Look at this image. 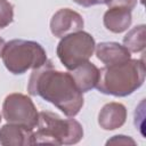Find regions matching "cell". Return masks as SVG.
Returning a JSON list of instances; mask_svg holds the SVG:
<instances>
[{
    "instance_id": "obj_1",
    "label": "cell",
    "mask_w": 146,
    "mask_h": 146,
    "mask_svg": "<svg viewBox=\"0 0 146 146\" xmlns=\"http://www.w3.org/2000/svg\"><path fill=\"white\" fill-rule=\"evenodd\" d=\"M27 91L31 96H40L51 103L68 117L78 115L84 104L83 92L76 87L71 73L54 68L49 59L33 70Z\"/></svg>"
},
{
    "instance_id": "obj_2",
    "label": "cell",
    "mask_w": 146,
    "mask_h": 146,
    "mask_svg": "<svg viewBox=\"0 0 146 146\" xmlns=\"http://www.w3.org/2000/svg\"><path fill=\"white\" fill-rule=\"evenodd\" d=\"M145 64L143 59H132L99 70L97 90L105 95L125 97L139 89L145 81Z\"/></svg>"
},
{
    "instance_id": "obj_3",
    "label": "cell",
    "mask_w": 146,
    "mask_h": 146,
    "mask_svg": "<svg viewBox=\"0 0 146 146\" xmlns=\"http://www.w3.org/2000/svg\"><path fill=\"white\" fill-rule=\"evenodd\" d=\"M34 132V144L74 145L83 137V128L74 119H63L58 114L39 112V121Z\"/></svg>"
},
{
    "instance_id": "obj_4",
    "label": "cell",
    "mask_w": 146,
    "mask_h": 146,
    "mask_svg": "<svg viewBox=\"0 0 146 146\" xmlns=\"http://www.w3.org/2000/svg\"><path fill=\"white\" fill-rule=\"evenodd\" d=\"M1 58L6 68L16 75L38 68L48 60L46 50L40 43L23 39L6 42Z\"/></svg>"
},
{
    "instance_id": "obj_5",
    "label": "cell",
    "mask_w": 146,
    "mask_h": 146,
    "mask_svg": "<svg viewBox=\"0 0 146 146\" xmlns=\"http://www.w3.org/2000/svg\"><path fill=\"white\" fill-rule=\"evenodd\" d=\"M95 47L96 42L94 36L80 30L60 38L56 54L60 63L68 71H72L90 59L95 51Z\"/></svg>"
},
{
    "instance_id": "obj_6",
    "label": "cell",
    "mask_w": 146,
    "mask_h": 146,
    "mask_svg": "<svg viewBox=\"0 0 146 146\" xmlns=\"http://www.w3.org/2000/svg\"><path fill=\"white\" fill-rule=\"evenodd\" d=\"M2 116L7 123L21 124L30 129H34L39 121V112L33 100L29 96L18 92L10 94L5 98Z\"/></svg>"
},
{
    "instance_id": "obj_7",
    "label": "cell",
    "mask_w": 146,
    "mask_h": 146,
    "mask_svg": "<svg viewBox=\"0 0 146 146\" xmlns=\"http://www.w3.org/2000/svg\"><path fill=\"white\" fill-rule=\"evenodd\" d=\"M83 17L71 8H62L57 10L50 19V31L52 35L63 38L70 33L83 29Z\"/></svg>"
},
{
    "instance_id": "obj_8",
    "label": "cell",
    "mask_w": 146,
    "mask_h": 146,
    "mask_svg": "<svg viewBox=\"0 0 146 146\" xmlns=\"http://www.w3.org/2000/svg\"><path fill=\"white\" fill-rule=\"evenodd\" d=\"M0 145L27 146L34 145V131L25 125L7 123L0 128Z\"/></svg>"
},
{
    "instance_id": "obj_9",
    "label": "cell",
    "mask_w": 146,
    "mask_h": 146,
    "mask_svg": "<svg viewBox=\"0 0 146 146\" xmlns=\"http://www.w3.org/2000/svg\"><path fill=\"white\" fill-rule=\"evenodd\" d=\"M95 51L97 58L105 66L124 63L131 58V52L123 44L114 41L99 42L98 44H96Z\"/></svg>"
},
{
    "instance_id": "obj_10",
    "label": "cell",
    "mask_w": 146,
    "mask_h": 146,
    "mask_svg": "<svg viewBox=\"0 0 146 146\" xmlns=\"http://www.w3.org/2000/svg\"><path fill=\"white\" fill-rule=\"evenodd\" d=\"M125 120L127 108L121 103H107L98 113V124L104 130L119 129L125 123Z\"/></svg>"
},
{
    "instance_id": "obj_11",
    "label": "cell",
    "mask_w": 146,
    "mask_h": 146,
    "mask_svg": "<svg viewBox=\"0 0 146 146\" xmlns=\"http://www.w3.org/2000/svg\"><path fill=\"white\" fill-rule=\"evenodd\" d=\"M130 9L124 7H108L103 17L104 26L113 33H122L127 31L132 22V15Z\"/></svg>"
},
{
    "instance_id": "obj_12",
    "label": "cell",
    "mask_w": 146,
    "mask_h": 146,
    "mask_svg": "<svg viewBox=\"0 0 146 146\" xmlns=\"http://www.w3.org/2000/svg\"><path fill=\"white\" fill-rule=\"evenodd\" d=\"M71 75L74 79V82L81 92L90 91L96 88L99 79V68L91 62H86L74 70H72Z\"/></svg>"
},
{
    "instance_id": "obj_13",
    "label": "cell",
    "mask_w": 146,
    "mask_h": 146,
    "mask_svg": "<svg viewBox=\"0 0 146 146\" xmlns=\"http://www.w3.org/2000/svg\"><path fill=\"white\" fill-rule=\"evenodd\" d=\"M146 26L144 24L132 27L123 38V46L130 52L143 51L146 47Z\"/></svg>"
},
{
    "instance_id": "obj_14",
    "label": "cell",
    "mask_w": 146,
    "mask_h": 146,
    "mask_svg": "<svg viewBox=\"0 0 146 146\" xmlns=\"http://www.w3.org/2000/svg\"><path fill=\"white\" fill-rule=\"evenodd\" d=\"M14 19V6L8 0H0V30L8 26Z\"/></svg>"
},
{
    "instance_id": "obj_15",
    "label": "cell",
    "mask_w": 146,
    "mask_h": 146,
    "mask_svg": "<svg viewBox=\"0 0 146 146\" xmlns=\"http://www.w3.org/2000/svg\"><path fill=\"white\" fill-rule=\"evenodd\" d=\"M110 144H114V145H136V141L128 137V136H123V135H116V136H113L111 139H108L106 141V145H110Z\"/></svg>"
},
{
    "instance_id": "obj_16",
    "label": "cell",
    "mask_w": 146,
    "mask_h": 146,
    "mask_svg": "<svg viewBox=\"0 0 146 146\" xmlns=\"http://www.w3.org/2000/svg\"><path fill=\"white\" fill-rule=\"evenodd\" d=\"M137 1L138 0H112V2L108 5V7L117 6V7H124V8H128L130 10H132L136 7Z\"/></svg>"
},
{
    "instance_id": "obj_17",
    "label": "cell",
    "mask_w": 146,
    "mask_h": 146,
    "mask_svg": "<svg viewBox=\"0 0 146 146\" xmlns=\"http://www.w3.org/2000/svg\"><path fill=\"white\" fill-rule=\"evenodd\" d=\"M75 3L82 7H91L95 5H110L112 0H73Z\"/></svg>"
},
{
    "instance_id": "obj_18",
    "label": "cell",
    "mask_w": 146,
    "mask_h": 146,
    "mask_svg": "<svg viewBox=\"0 0 146 146\" xmlns=\"http://www.w3.org/2000/svg\"><path fill=\"white\" fill-rule=\"evenodd\" d=\"M5 44H6V41L0 36V57L2 56V51H3V48H5Z\"/></svg>"
},
{
    "instance_id": "obj_19",
    "label": "cell",
    "mask_w": 146,
    "mask_h": 146,
    "mask_svg": "<svg viewBox=\"0 0 146 146\" xmlns=\"http://www.w3.org/2000/svg\"><path fill=\"white\" fill-rule=\"evenodd\" d=\"M0 121H1V114H0Z\"/></svg>"
}]
</instances>
